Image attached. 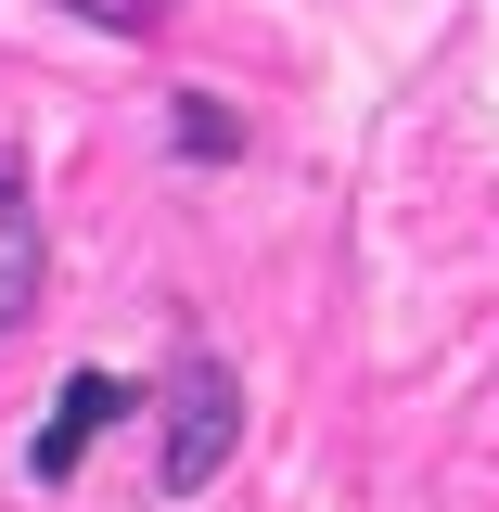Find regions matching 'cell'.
I'll return each instance as SVG.
<instances>
[{"instance_id": "6da1fadb", "label": "cell", "mask_w": 499, "mask_h": 512, "mask_svg": "<svg viewBox=\"0 0 499 512\" xmlns=\"http://www.w3.org/2000/svg\"><path fill=\"white\" fill-rule=\"evenodd\" d=\"M231 448H244V372H231V359H192L180 397H167V448H154L167 500L218 487V474H231Z\"/></svg>"}, {"instance_id": "7a4b0ae2", "label": "cell", "mask_w": 499, "mask_h": 512, "mask_svg": "<svg viewBox=\"0 0 499 512\" xmlns=\"http://www.w3.org/2000/svg\"><path fill=\"white\" fill-rule=\"evenodd\" d=\"M116 410H128V384H116V372H64V384H52V423L26 436V474H39V487H64V474H77V448L103 436Z\"/></svg>"}, {"instance_id": "3957f363", "label": "cell", "mask_w": 499, "mask_h": 512, "mask_svg": "<svg viewBox=\"0 0 499 512\" xmlns=\"http://www.w3.org/2000/svg\"><path fill=\"white\" fill-rule=\"evenodd\" d=\"M39 308V205H26V167L0 154V333Z\"/></svg>"}, {"instance_id": "277c9868", "label": "cell", "mask_w": 499, "mask_h": 512, "mask_svg": "<svg viewBox=\"0 0 499 512\" xmlns=\"http://www.w3.org/2000/svg\"><path fill=\"white\" fill-rule=\"evenodd\" d=\"M64 13H90V26H116V39H154V26H167V0H64Z\"/></svg>"}, {"instance_id": "5b68a950", "label": "cell", "mask_w": 499, "mask_h": 512, "mask_svg": "<svg viewBox=\"0 0 499 512\" xmlns=\"http://www.w3.org/2000/svg\"><path fill=\"white\" fill-rule=\"evenodd\" d=\"M231 141H244V128L218 116V103H180V154H205V167H218V154H231Z\"/></svg>"}]
</instances>
